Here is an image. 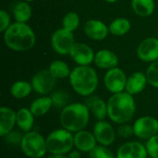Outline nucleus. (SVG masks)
I'll list each match as a JSON object with an SVG mask.
<instances>
[{"label":"nucleus","instance_id":"nucleus-1","mask_svg":"<svg viewBox=\"0 0 158 158\" xmlns=\"http://www.w3.org/2000/svg\"><path fill=\"white\" fill-rule=\"evenodd\" d=\"M136 112L133 95L127 92L112 94L107 100V118L116 124L130 122Z\"/></svg>","mask_w":158,"mask_h":158},{"label":"nucleus","instance_id":"nucleus-2","mask_svg":"<svg viewBox=\"0 0 158 158\" xmlns=\"http://www.w3.org/2000/svg\"><path fill=\"white\" fill-rule=\"evenodd\" d=\"M3 33L6 46L15 52L29 51L36 42L35 33L27 23L17 21L11 23Z\"/></svg>","mask_w":158,"mask_h":158},{"label":"nucleus","instance_id":"nucleus-3","mask_svg":"<svg viewBox=\"0 0 158 158\" xmlns=\"http://www.w3.org/2000/svg\"><path fill=\"white\" fill-rule=\"evenodd\" d=\"M69 79L72 90L84 97L93 95L99 83L96 70L90 66H77L71 70Z\"/></svg>","mask_w":158,"mask_h":158},{"label":"nucleus","instance_id":"nucleus-4","mask_svg":"<svg viewBox=\"0 0 158 158\" xmlns=\"http://www.w3.org/2000/svg\"><path fill=\"white\" fill-rule=\"evenodd\" d=\"M90 110L87 106L82 103H71L61 109L59 121L61 128L76 133L85 130L90 121Z\"/></svg>","mask_w":158,"mask_h":158},{"label":"nucleus","instance_id":"nucleus-5","mask_svg":"<svg viewBox=\"0 0 158 158\" xmlns=\"http://www.w3.org/2000/svg\"><path fill=\"white\" fill-rule=\"evenodd\" d=\"M45 140L50 155H68L74 149V133L63 128L52 131Z\"/></svg>","mask_w":158,"mask_h":158},{"label":"nucleus","instance_id":"nucleus-6","mask_svg":"<svg viewBox=\"0 0 158 158\" xmlns=\"http://www.w3.org/2000/svg\"><path fill=\"white\" fill-rule=\"evenodd\" d=\"M19 148L28 158H43L48 153L45 138L36 131L23 133Z\"/></svg>","mask_w":158,"mask_h":158},{"label":"nucleus","instance_id":"nucleus-7","mask_svg":"<svg viewBox=\"0 0 158 158\" xmlns=\"http://www.w3.org/2000/svg\"><path fill=\"white\" fill-rule=\"evenodd\" d=\"M134 136L141 140H149L158 134V119L152 116H143L137 118L133 125Z\"/></svg>","mask_w":158,"mask_h":158},{"label":"nucleus","instance_id":"nucleus-8","mask_svg":"<svg viewBox=\"0 0 158 158\" xmlns=\"http://www.w3.org/2000/svg\"><path fill=\"white\" fill-rule=\"evenodd\" d=\"M74 44L75 39L73 32L64 28L56 30L51 36V45L55 52L59 55H69Z\"/></svg>","mask_w":158,"mask_h":158},{"label":"nucleus","instance_id":"nucleus-9","mask_svg":"<svg viewBox=\"0 0 158 158\" xmlns=\"http://www.w3.org/2000/svg\"><path fill=\"white\" fill-rule=\"evenodd\" d=\"M32 89L40 95H47L54 90L56 79L50 73L49 69H42L35 73L31 81Z\"/></svg>","mask_w":158,"mask_h":158},{"label":"nucleus","instance_id":"nucleus-10","mask_svg":"<svg viewBox=\"0 0 158 158\" xmlns=\"http://www.w3.org/2000/svg\"><path fill=\"white\" fill-rule=\"evenodd\" d=\"M128 77L125 72L118 67L108 69L104 77V84L106 90L114 94H118L125 91Z\"/></svg>","mask_w":158,"mask_h":158},{"label":"nucleus","instance_id":"nucleus-11","mask_svg":"<svg viewBox=\"0 0 158 158\" xmlns=\"http://www.w3.org/2000/svg\"><path fill=\"white\" fill-rule=\"evenodd\" d=\"M93 133L99 145L109 147L112 145L117 138V131L110 122L106 120H97L94 125Z\"/></svg>","mask_w":158,"mask_h":158},{"label":"nucleus","instance_id":"nucleus-12","mask_svg":"<svg viewBox=\"0 0 158 158\" xmlns=\"http://www.w3.org/2000/svg\"><path fill=\"white\" fill-rule=\"evenodd\" d=\"M137 56L147 63L158 60V38L148 37L143 40L137 47Z\"/></svg>","mask_w":158,"mask_h":158},{"label":"nucleus","instance_id":"nucleus-13","mask_svg":"<svg viewBox=\"0 0 158 158\" xmlns=\"http://www.w3.org/2000/svg\"><path fill=\"white\" fill-rule=\"evenodd\" d=\"M69 56L78 66H90L94 61L95 54L88 44L75 43L69 52Z\"/></svg>","mask_w":158,"mask_h":158},{"label":"nucleus","instance_id":"nucleus-14","mask_svg":"<svg viewBox=\"0 0 158 158\" xmlns=\"http://www.w3.org/2000/svg\"><path fill=\"white\" fill-rule=\"evenodd\" d=\"M147 156L145 145L136 141L124 143L117 150V158H147Z\"/></svg>","mask_w":158,"mask_h":158},{"label":"nucleus","instance_id":"nucleus-15","mask_svg":"<svg viewBox=\"0 0 158 158\" xmlns=\"http://www.w3.org/2000/svg\"><path fill=\"white\" fill-rule=\"evenodd\" d=\"M97 146V141L93 133L86 130L74 133V148L81 153H90Z\"/></svg>","mask_w":158,"mask_h":158},{"label":"nucleus","instance_id":"nucleus-16","mask_svg":"<svg viewBox=\"0 0 158 158\" xmlns=\"http://www.w3.org/2000/svg\"><path fill=\"white\" fill-rule=\"evenodd\" d=\"M84 32L87 37L94 41H102L109 33L108 27L99 19H89L84 24Z\"/></svg>","mask_w":158,"mask_h":158},{"label":"nucleus","instance_id":"nucleus-17","mask_svg":"<svg viewBox=\"0 0 158 158\" xmlns=\"http://www.w3.org/2000/svg\"><path fill=\"white\" fill-rule=\"evenodd\" d=\"M17 126V111L8 106L0 107V136L5 137Z\"/></svg>","mask_w":158,"mask_h":158},{"label":"nucleus","instance_id":"nucleus-18","mask_svg":"<svg viewBox=\"0 0 158 158\" xmlns=\"http://www.w3.org/2000/svg\"><path fill=\"white\" fill-rule=\"evenodd\" d=\"M94 64L99 69H111L118 66V56L109 49H101L96 52L94 56Z\"/></svg>","mask_w":158,"mask_h":158},{"label":"nucleus","instance_id":"nucleus-19","mask_svg":"<svg viewBox=\"0 0 158 158\" xmlns=\"http://www.w3.org/2000/svg\"><path fill=\"white\" fill-rule=\"evenodd\" d=\"M148 84L146 74L141 71H136L131 74L127 79L125 92L131 95L141 94Z\"/></svg>","mask_w":158,"mask_h":158},{"label":"nucleus","instance_id":"nucleus-20","mask_svg":"<svg viewBox=\"0 0 158 158\" xmlns=\"http://www.w3.org/2000/svg\"><path fill=\"white\" fill-rule=\"evenodd\" d=\"M85 105L90 110L91 115L97 120H104L107 117V102H105L97 95H91L87 98Z\"/></svg>","mask_w":158,"mask_h":158},{"label":"nucleus","instance_id":"nucleus-21","mask_svg":"<svg viewBox=\"0 0 158 158\" xmlns=\"http://www.w3.org/2000/svg\"><path fill=\"white\" fill-rule=\"evenodd\" d=\"M35 116L30 108L21 107L17 111V127L23 133L32 131Z\"/></svg>","mask_w":158,"mask_h":158},{"label":"nucleus","instance_id":"nucleus-22","mask_svg":"<svg viewBox=\"0 0 158 158\" xmlns=\"http://www.w3.org/2000/svg\"><path fill=\"white\" fill-rule=\"evenodd\" d=\"M53 106V101L51 96L48 95H42L36 99H34L31 106L30 109L35 118H41L46 115Z\"/></svg>","mask_w":158,"mask_h":158},{"label":"nucleus","instance_id":"nucleus-23","mask_svg":"<svg viewBox=\"0 0 158 158\" xmlns=\"http://www.w3.org/2000/svg\"><path fill=\"white\" fill-rule=\"evenodd\" d=\"M131 7L136 15L146 18L154 13L156 3L154 0H131Z\"/></svg>","mask_w":158,"mask_h":158},{"label":"nucleus","instance_id":"nucleus-24","mask_svg":"<svg viewBox=\"0 0 158 158\" xmlns=\"http://www.w3.org/2000/svg\"><path fill=\"white\" fill-rule=\"evenodd\" d=\"M12 13H13L14 19L17 22L27 23L31 17L32 11H31V7L28 2L20 1V2H18L13 6Z\"/></svg>","mask_w":158,"mask_h":158},{"label":"nucleus","instance_id":"nucleus-25","mask_svg":"<svg viewBox=\"0 0 158 158\" xmlns=\"http://www.w3.org/2000/svg\"><path fill=\"white\" fill-rule=\"evenodd\" d=\"M33 91L31 83L26 81H17L10 87V94L13 98L20 100L31 94Z\"/></svg>","mask_w":158,"mask_h":158},{"label":"nucleus","instance_id":"nucleus-26","mask_svg":"<svg viewBox=\"0 0 158 158\" xmlns=\"http://www.w3.org/2000/svg\"><path fill=\"white\" fill-rule=\"evenodd\" d=\"M131 28V21L126 18L115 19L108 26L109 32L115 36H122L130 31Z\"/></svg>","mask_w":158,"mask_h":158},{"label":"nucleus","instance_id":"nucleus-27","mask_svg":"<svg viewBox=\"0 0 158 158\" xmlns=\"http://www.w3.org/2000/svg\"><path fill=\"white\" fill-rule=\"evenodd\" d=\"M50 73L56 79H65L69 78L71 70L69 69V65L62 60H55L53 61L48 68Z\"/></svg>","mask_w":158,"mask_h":158},{"label":"nucleus","instance_id":"nucleus-28","mask_svg":"<svg viewBox=\"0 0 158 158\" xmlns=\"http://www.w3.org/2000/svg\"><path fill=\"white\" fill-rule=\"evenodd\" d=\"M80 22H81V19L78 13L76 12H68L62 19V28H64L65 30H68L69 31L74 32L78 27L80 26Z\"/></svg>","mask_w":158,"mask_h":158},{"label":"nucleus","instance_id":"nucleus-29","mask_svg":"<svg viewBox=\"0 0 158 158\" xmlns=\"http://www.w3.org/2000/svg\"><path fill=\"white\" fill-rule=\"evenodd\" d=\"M50 96L53 101V106L56 108L63 109L65 106H67L69 104V95L65 91L59 90V91L53 92V94Z\"/></svg>","mask_w":158,"mask_h":158},{"label":"nucleus","instance_id":"nucleus-30","mask_svg":"<svg viewBox=\"0 0 158 158\" xmlns=\"http://www.w3.org/2000/svg\"><path fill=\"white\" fill-rule=\"evenodd\" d=\"M145 74L148 84L155 88H158V60L150 64V66L146 69Z\"/></svg>","mask_w":158,"mask_h":158},{"label":"nucleus","instance_id":"nucleus-31","mask_svg":"<svg viewBox=\"0 0 158 158\" xmlns=\"http://www.w3.org/2000/svg\"><path fill=\"white\" fill-rule=\"evenodd\" d=\"M90 158H114L111 150L103 145H97L92 152L89 153Z\"/></svg>","mask_w":158,"mask_h":158},{"label":"nucleus","instance_id":"nucleus-32","mask_svg":"<svg viewBox=\"0 0 158 158\" xmlns=\"http://www.w3.org/2000/svg\"><path fill=\"white\" fill-rule=\"evenodd\" d=\"M145 147L149 157L158 158V134L146 141Z\"/></svg>","mask_w":158,"mask_h":158},{"label":"nucleus","instance_id":"nucleus-33","mask_svg":"<svg viewBox=\"0 0 158 158\" xmlns=\"http://www.w3.org/2000/svg\"><path fill=\"white\" fill-rule=\"evenodd\" d=\"M116 131H117V135L119 136L120 138H123V139H129L132 135H134L133 127L128 123L119 124L118 129L116 130Z\"/></svg>","mask_w":158,"mask_h":158},{"label":"nucleus","instance_id":"nucleus-34","mask_svg":"<svg viewBox=\"0 0 158 158\" xmlns=\"http://www.w3.org/2000/svg\"><path fill=\"white\" fill-rule=\"evenodd\" d=\"M22 136L23 134H21L19 131H12L9 133H7L5 137H3L6 141V143H8L9 145H20L21 140H22Z\"/></svg>","mask_w":158,"mask_h":158},{"label":"nucleus","instance_id":"nucleus-35","mask_svg":"<svg viewBox=\"0 0 158 158\" xmlns=\"http://www.w3.org/2000/svg\"><path fill=\"white\" fill-rule=\"evenodd\" d=\"M10 25V16L8 13L4 9L0 10V31L4 32Z\"/></svg>","mask_w":158,"mask_h":158},{"label":"nucleus","instance_id":"nucleus-36","mask_svg":"<svg viewBox=\"0 0 158 158\" xmlns=\"http://www.w3.org/2000/svg\"><path fill=\"white\" fill-rule=\"evenodd\" d=\"M67 156L69 158H81V152L77 149H73Z\"/></svg>","mask_w":158,"mask_h":158},{"label":"nucleus","instance_id":"nucleus-37","mask_svg":"<svg viewBox=\"0 0 158 158\" xmlns=\"http://www.w3.org/2000/svg\"><path fill=\"white\" fill-rule=\"evenodd\" d=\"M46 158H69L67 155H50Z\"/></svg>","mask_w":158,"mask_h":158},{"label":"nucleus","instance_id":"nucleus-38","mask_svg":"<svg viewBox=\"0 0 158 158\" xmlns=\"http://www.w3.org/2000/svg\"><path fill=\"white\" fill-rule=\"evenodd\" d=\"M104 1H106V2H107V3H110V4H112V3L117 2L118 0H104Z\"/></svg>","mask_w":158,"mask_h":158},{"label":"nucleus","instance_id":"nucleus-39","mask_svg":"<svg viewBox=\"0 0 158 158\" xmlns=\"http://www.w3.org/2000/svg\"><path fill=\"white\" fill-rule=\"evenodd\" d=\"M23 1H26V2H28V3H30V2H32L33 0H23Z\"/></svg>","mask_w":158,"mask_h":158},{"label":"nucleus","instance_id":"nucleus-40","mask_svg":"<svg viewBox=\"0 0 158 158\" xmlns=\"http://www.w3.org/2000/svg\"><path fill=\"white\" fill-rule=\"evenodd\" d=\"M157 38H158V31H157Z\"/></svg>","mask_w":158,"mask_h":158}]
</instances>
